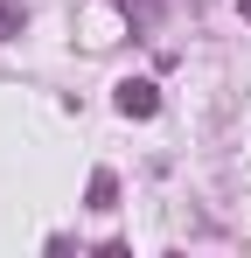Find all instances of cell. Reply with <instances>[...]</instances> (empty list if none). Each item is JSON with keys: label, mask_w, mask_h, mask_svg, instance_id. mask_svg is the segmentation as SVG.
<instances>
[{"label": "cell", "mask_w": 251, "mask_h": 258, "mask_svg": "<svg viewBox=\"0 0 251 258\" xmlns=\"http://www.w3.org/2000/svg\"><path fill=\"white\" fill-rule=\"evenodd\" d=\"M154 105H161V91L147 84V77H126V84H119V112H126V119H147Z\"/></svg>", "instance_id": "obj_1"}, {"label": "cell", "mask_w": 251, "mask_h": 258, "mask_svg": "<svg viewBox=\"0 0 251 258\" xmlns=\"http://www.w3.org/2000/svg\"><path fill=\"white\" fill-rule=\"evenodd\" d=\"M21 35V0H0V42Z\"/></svg>", "instance_id": "obj_2"}]
</instances>
